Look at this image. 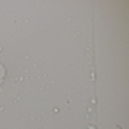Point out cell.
Instances as JSON below:
<instances>
[{"instance_id": "cell-2", "label": "cell", "mask_w": 129, "mask_h": 129, "mask_svg": "<svg viewBox=\"0 0 129 129\" xmlns=\"http://www.w3.org/2000/svg\"><path fill=\"white\" fill-rule=\"evenodd\" d=\"M0 52H2V48H0Z\"/></svg>"}, {"instance_id": "cell-1", "label": "cell", "mask_w": 129, "mask_h": 129, "mask_svg": "<svg viewBox=\"0 0 129 129\" xmlns=\"http://www.w3.org/2000/svg\"><path fill=\"white\" fill-rule=\"evenodd\" d=\"M115 129H123V127H121V126H119V124H116V127H115Z\"/></svg>"}]
</instances>
